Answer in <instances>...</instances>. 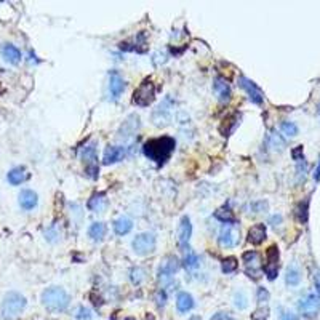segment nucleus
<instances>
[{
	"label": "nucleus",
	"instance_id": "obj_1",
	"mask_svg": "<svg viewBox=\"0 0 320 320\" xmlns=\"http://www.w3.org/2000/svg\"><path fill=\"white\" fill-rule=\"evenodd\" d=\"M176 149V141L171 136H158L152 138L149 141H146L143 144V152L149 160L155 165H164L167 164V160H170L171 154Z\"/></svg>",
	"mask_w": 320,
	"mask_h": 320
},
{
	"label": "nucleus",
	"instance_id": "obj_2",
	"mask_svg": "<svg viewBox=\"0 0 320 320\" xmlns=\"http://www.w3.org/2000/svg\"><path fill=\"white\" fill-rule=\"evenodd\" d=\"M40 301H42L44 308L47 311H50L51 314H59L69 308L71 298L68 293H66V290H63L59 287H50V288L44 290L42 296H40Z\"/></svg>",
	"mask_w": 320,
	"mask_h": 320
},
{
	"label": "nucleus",
	"instance_id": "obj_3",
	"mask_svg": "<svg viewBox=\"0 0 320 320\" xmlns=\"http://www.w3.org/2000/svg\"><path fill=\"white\" fill-rule=\"evenodd\" d=\"M26 298L18 291H10L4 296L2 308H0V314H2L4 320H15L26 308Z\"/></svg>",
	"mask_w": 320,
	"mask_h": 320
},
{
	"label": "nucleus",
	"instance_id": "obj_4",
	"mask_svg": "<svg viewBox=\"0 0 320 320\" xmlns=\"http://www.w3.org/2000/svg\"><path fill=\"white\" fill-rule=\"evenodd\" d=\"M138 131H139V117L136 114H131L128 115L122 127L118 130V139L124 143V148L127 149H133V146H135V141H136V136H138Z\"/></svg>",
	"mask_w": 320,
	"mask_h": 320
},
{
	"label": "nucleus",
	"instance_id": "obj_5",
	"mask_svg": "<svg viewBox=\"0 0 320 320\" xmlns=\"http://www.w3.org/2000/svg\"><path fill=\"white\" fill-rule=\"evenodd\" d=\"M80 158L85 165V173L90 179H96L99 176V165H98V154H96V143L85 144L80 151Z\"/></svg>",
	"mask_w": 320,
	"mask_h": 320
},
{
	"label": "nucleus",
	"instance_id": "obj_6",
	"mask_svg": "<svg viewBox=\"0 0 320 320\" xmlns=\"http://www.w3.org/2000/svg\"><path fill=\"white\" fill-rule=\"evenodd\" d=\"M155 99V85L151 78H144L139 84V87L133 93V104L139 106V108H148V106Z\"/></svg>",
	"mask_w": 320,
	"mask_h": 320
},
{
	"label": "nucleus",
	"instance_id": "obj_7",
	"mask_svg": "<svg viewBox=\"0 0 320 320\" xmlns=\"http://www.w3.org/2000/svg\"><path fill=\"white\" fill-rule=\"evenodd\" d=\"M173 111H175V99L171 96H165V99L160 103L152 112V122L155 127H165L170 124L173 117Z\"/></svg>",
	"mask_w": 320,
	"mask_h": 320
},
{
	"label": "nucleus",
	"instance_id": "obj_8",
	"mask_svg": "<svg viewBox=\"0 0 320 320\" xmlns=\"http://www.w3.org/2000/svg\"><path fill=\"white\" fill-rule=\"evenodd\" d=\"M155 235L152 232H143V234H138L135 238H133L131 242V247H133V251L136 253L139 256H146V255H151V253L155 250Z\"/></svg>",
	"mask_w": 320,
	"mask_h": 320
},
{
	"label": "nucleus",
	"instance_id": "obj_9",
	"mask_svg": "<svg viewBox=\"0 0 320 320\" xmlns=\"http://www.w3.org/2000/svg\"><path fill=\"white\" fill-rule=\"evenodd\" d=\"M298 309L304 318H315L320 312V295H317V293L306 295L299 299Z\"/></svg>",
	"mask_w": 320,
	"mask_h": 320
},
{
	"label": "nucleus",
	"instance_id": "obj_10",
	"mask_svg": "<svg viewBox=\"0 0 320 320\" xmlns=\"http://www.w3.org/2000/svg\"><path fill=\"white\" fill-rule=\"evenodd\" d=\"M179 269V261L176 256L173 255H168L162 259L160 263V268H158V280L162 282L164 285L165 284H170L173 275H175Z\"/></svg>",
	"mask_w": 320,
	"mask_h": 320
},
{
	"label": "nucleus",
	"instance_id": "obj_11",
	"mask_svg": "<svg viewBox=\"0 0 320 320\" xmlns=\"http://www.w3.org/2000/svg\"><path fill=\"white\" fill-rule=\"evenodd\" d=\"M238 87L247 93L248 98H250V101H251L253 104L261 106V104L264 103V93H263V90H261L255 82H253V80L247 78L245 75H240V77H238Z\"/></svg>",
	"mask_w": 320,
	"mask_h": 320
},
{
	"label": "nucleus",
	"instance_id": "obj_12",
	"mask_svg": "<svg viewBox=\"0 0 320 320\" xmlns=\"http://www.w3.org/2000/svg\"><path fill=\"white\" fill-rule=\"evenodd\" d=\"M219 245L223 248H234L240 242V231L234 224H224L219 231Z\"/></svg>",
	"mask_w": 320,
	"mask_h": 320
},
{
	"label": "nucleus",
	"instance_id": "obj_13",
	"mask_svg": "<svg viewBox=\"0 0 320 320\" xmlns=\"http://www.w3.org/2000/svg\"><path fill=\"white\" fill-rule=\"evenodd\" d=\"M242 261L245 266V274L250 278H259L261 272V256L258 251H245L242 255Z\"/></svg>",
	"mask_w": 320,
	"mask_h": 320
},
{
	"label": "nucleus",
	"instance_id": "obj_14",
	"mask_svg": "<svg viewBox=\"0 0 320 320\" xmlns=\"http://www.w3.org/2000/svg\"><path fill=\"white\" fill-rule=\"evenodd\" d=\"M278 259H280L278 247L271 245L268 251H266V264H264V272L269 280H275V277L278 275Z\"/></svg>",
	"mask_w": 320,
	"mask_h": 320
},
{
	"label": "nucleus",
	"instance_id": "obj_15",
	"mask_svg": "<svg viewBox=\"0 0 320 320\" xmlns=\"http://www.w3.org/2000/svg\"><path fill=\"white\" fill-rule=\"evenodd\" d=\"M191 235H192V224L189 216H183L178 226V240H179V247L183 251L189 250V242H191Z\"/></svg>",
	"mask_w": 320,
	"mask_h": 320
},
{
	"label": "nucleus",
	"instance_id": "obj_16",
	"mask_svg": "<svg viewBox=\"0 0 320 320\" xmlns=\"http://www.w3.org/2000/svg\"><path fill=\"white\" fill-rule=\"evenodd\" d=\"M128 154H130V149L124 148V146H108L104 151L103 164L104 165L117 164V162H120V160H124Z\"/></svg>",
	"mask_w": 320,
	"mask_h": 320
},
{
	"label": "nucleus",
	"instance_id": "obj_17",
	"mask_svg": "<svg viewBox=\"0 0 320 320\" xmlns=\"http://www.w3.org/2000/svg\"><path fill=\"white\" fill-rule=\"evenodd\" d=\"M125 90V80L120 75L117 71H111L109 72V95L114 101H117L120 98V95Z\"/></svg>",
	"mask_w": 320,
	"mask_h": 320
},
{
	"label": "nucleus",
	"instance_id": "obj_18",
	"mask_svg": "<svg viewBox=\"0 0 320 320\" xmlns=\"http://www.w3.org/2000/svg\"><path fill=\"white\" fill-rule=\"evenodd\" d=\"M213 91L216 93V96L221 103H228L231 99V87L228 84V80L223 77H216L213 82Z\"/></svg>",
	"mask_w": 320,
	"mask_h": 320
},
{
	"label": "nucleus",
	"instance_id": "obj_19",
	"mask_svg": "<svg viewBox=\"0 0 320 320\" xmlns=\"http://www.w3.org/2000/svg\"><path fill=\"white\" fill-rule=\"evenodd\" d=\"M266 235H268V229H266L264 224H255L251 226L250 231H248V242L253 244V245H261L264 240H266Z\"/></svg>",
	"mask_w": 320,
	"mask_h": 320
},
{
	"label": "nucleus",
	"instance_id": "obj_20",
	"mask_svg": "<svg viewBox=\"0 0 320 320\" xmlns=\"http://www.w3.org/2000/svg\"><path fill=\"white\" fill-rule=\"evenodd\" d=\"M18 200H19L21 208H23V210H28V211L32 210V208H35L37 204H38V197H37V194H35L34 191H31V189H23V191L19 192Z\"/></svg>",
	"mask_w": 320,
	"mask_h": 320
},
{
	"label": "nucleus",
	"instance_id": "obj_21",
	"mask_svg": "<svg viewBox=\"0 0 320 320\" xmlns=\"http://www.w3.org/2000/svg\"><path fill=\"white\" fill-rule=\"evenodd\" d=\"M7 179L13 186H19V184H23V183H26L29 179V173H28V170H26L24 167H15V168H11L8 171Z\"/></svg>",
	"mask_w": 320,
	"mask_h": 320
},
{
	"label": "nucleus",
	"instance_id": "obj_22",
	"mask_svg": "<svg viewBox=\"0 0 320 320\" xmlns=\"http://www.w3.org/2000/svg\"><path fill=\"white\" fill-rule=\"evenodd\" d=\"M88 208L93 213H103L106 208H108V197H106V194L104 192L93 194L88 200Z\"/></svg>",
	"mask_w": 320,
	"mask_h": 320
},
{
	"label": "nucleus",
	"instance_id": "obj_23",
	"mask_svg": "<svg viewBox=\"0 0 320 320\" xmlns=\"http://www.w3.org/2000/svg\"><path fill=\"white\" fill-rule=\"evenodd\" d=\"M2 56L7 63L10 64H18L21 61V51L19 48H16L15 45H11V44H4L2 45Z\"/></svg>",
	"mask_w": 320,
	"mask_h": 320
},
{
	"label": "nucleus",
	"instance_id": "obj_24",
	"mask_svg": "<svg viewBox=\"0 0 320 320\" xmlns=\"http://www.w3.org/2000/svg\"><path fill=\"white\" fill-rule=\"evenodd\" d=\"M238 124H240V115L238 114H232L228 118H224L223 125L219 127L221 135L223 136H231L232 133L235 131V128L238 127Z\"/></svg>",
	"mask_w": 320,
	"mask_h": 320
},
{
	"label": "nucleus",
	"instance_id": "obj_25",
	"mask_svg": "<svg viewBox=\"0 0 320 320\" xmlns=\"http://www.w3.org/2000/svg\"><path fill=\"white\" fill-rule=\"evenodd\" d=\"M285 284L288 287H298L301 284V271L298 268V264H290L288 269L285 272Z\"/></svg>",
	"mask_w": 320,
	"mask_h": 320
},
{
	"label": "nucleus",
	"instance_id": "obj_26",
	"mask_svg": "<svg viewBox=\"0 0 320 320\" xmlns=\"http://www.w3.org/2000/svg\"><path fill=\"white\" fill-rule=\"evenodd\" d=\"M176 308L181 314L189 312L194 308V298L189 295L188 291H181L178 298H176Z\"/></svg>",
	"mask_w": 320,
	"mask_h": 320
},
{
	"label": "nucleus",
	"instance_id": "obj_27",
	"mask_svg": "<svg viewBox=\"0 0 320 320\" xmlns=\"http://www.w3.org/2000/svg\"><path fill=\"white\" fill-rule=\"evenodd\" d=\"M133 229V221L128 216H120L114 221V232L117 235H127Z\"/></svg>",
	"mask_w": 320,
	"mask_h": 320
},
{
	"label": "nucleus",
	"instance_id": "obj_28",
	"mask_svg": "<svg viewBox=\"0 0 320 320\" xmlns=\"http://www.w3.org/2000/svg\"><path fill=\"white\" fill-rule=\"evenodd\" d=\"M106 232H108V228H106L104 223H93L88 229V235L93 242H101L106 237Z\"/></svg>",
	"mask_w": 320,
	"mask_h": 320
},
{
	"label": "nucleus",
	"instance_id": "obj_29",
	"mask_svg": "<svg viewBox=\"0 0 320 320\" xmlns=\"http://www.w3.org/2000/svg\"><path fill=\"white\" fill-rule=\"evenodd\" d=\"M215 218H216L218 221L224 223V224H235V223H237V219H235V216H234V213L231 211L229 207H221V208H218V210L215 211Z\"/></svg>",
	"mask_w": 320,
	"mask_h": 320
},
{
	"label": "nucleus",
	"instance_id": "obj_30",
	"mask_svg": "<svg viewBox=\"0 0 320 320\" xmlns=\"http://www.w3.org/2000/svg\"><path fill=\"white\" fill-rule=\"evenodd\" d=\"M308 210H309V198L303 200V202H299L298 207H296V218L301 224L308 223V216H309Z\"/></svg>",
	"mask_w": 320,
	"mask_h": 320
},
{
	"label": "nucleus",
	"instance_id": "obj_31",
	"mask_svg": "<svg viewBox=\"0 0 320 320\" xmlns=\"http://www.w3.org/2000/svg\"><path fill=\"white\" fill-rule=\"evenodd\" d=\"M200 263V258L197 253H194L192 250H188L186 251V255H184V259H183V266L186 269H195L197 266Z\"/></svg>",
	"mask_w": 320,
	"mask_h": 320
},
{
	"label": "nucleus",
	"instance_id": "obj_32",
	"mask_svg": "<svg viewBox=\"0 0 320 320\" xmlns=\"http://www.w3.org/2000/svg\"><path fill=\"white\" fill-rule=\"evenodd\" d=\"M268 146L272 151H284L285 141L282 139V136L277 135V133H269L268 135Z\"/></svg>",
	"mask_w": 320,
	"mask_h": 320
},
{
	"label": "nucleus",
	"instance_id": "obj_33",
	"mask_svg": "<svg viewBox=\"0 0 320 320\" xmlns=\"http://www.w3.org/2000/svg\"><path fill=\"white\" fill-rule=\"evenodd\" d=\"M237 268H238V261H237V258H234V256L224 258L223 263H221V271H223L224 274H232V272L237 271Z\"/></svg>",
	"mask_w": 320,
	"mask_h": 320
},
{
	"label": "nucleus",
	"instance_id": "obj_34",
	"mask_svg": "<svg viewBox=\"0 0 320 320\" xmlns=\"http://www.w3.org/2000/svg\"><path fill=\"white\" fill-rule=\"evenodd\" d=\"M280 130H282V133L285 136H296L298 135V125L295 122H282L280 124Z\"/></svg>",
	"mask_w": 320,
	"mask_h": 320
},
{
	"label": "nucleus",
	"instance_id": "obj_35",
	"mask_svg": "<svg viewBox=\"0 0 320 320\" xmlns=\"http://www.w3.org/2000/svg\"><path fill=\"white\" fill-rule=\"evenodd\" d=\"M146 278V271L143 268H139V266H136V268H133L131 272H130V280L135 285H139L143 280Z\"/></svg>",
	"mask_w": 320,
	"mask_h": 320
},
{
	"label": "nucleus",
	"instance_id": "obj_36",
	"mask_svg": "<svg viewBox=\"0 0 320 320\" xmlns=\"http://www.w3.org/2000/svg\"><path fill=\"white\" fill-rule=\"evenodd\" d=\"M234 306L238 311H244L248 306V299H247L244 291H238V293H235V295H234Z\"/></svg>",
	"mask_w": 320,
	"mask_h": 320
},
{
	"label": "nucleus",
	"instance_id": "obj_37",
	"mask_svg": "<svg viewBox=\"0 0 320 320\" xmlns=\"http://www.w3.org/2000/svg\"><path fill=\"white\" fill-rule=\"evenodd\" d=\"M256 298H258V303L259 304H266L269 301V291L266 290V288H263V287H259L258 288V293H256Z\"/></svg>",
	"mask_w": 320,
	"mask_h": 320
},
{
	"label": "nucleus",
	"instance_id": "obj_38",
	"mask_svg": "<svg viewBox=\"0 0 320 320\" xmlns=\"http://www.w3.org/2000/svg\"><path fill=\"white\" fill-rule=\"evenodd\" d=\"M278 320H299V317H298L295 312H293V311H288V309H282V311H280Z\"/></svg>",
	"mask_w": 320,
	"mask_h": 320
},
{
	"label": "nucleus",
	"instance_id": "obj_39",
	"mask_svg": "<svg viewBox=\"0 0 320 320\" xmlns=\"http://www.w3.org/2000/svg\"><path fill=\"white\" fill-rule=\"evenodd\" d=\"M250 210H253V213H263L268 210V202H255L250 205Z\"/></svg>",
	"mask_w": 320,
	"mask_h": 320
},
{
	"label": "nucleus",
	"instance_id": "obj_40",
	"mask_svg": "<svg viewBox=\"0 0 320 320\" xmlns=\"http://www.w3.org/2000/svg\"><path fill=\"white\" fill-rule=\"evenodd\" d=\"M75 317L80 318V320H85V318L88 320V318L91 317V312H90V309H87V308H84V306H82V308H78Z\"/></svg>",
	"mask_w": 320,
	"mask_h": 320
},
{
	"label": "nucleus",
	"instance_id": "obj_41",
	"mask_svg": "<svg viewBox=\"0 0 320 320\" xmlns=\"http://www.w3.org/2000/svg\"><path fill=\"white\" fill-rule=\"evenodd\" d=\"M157 304L160 306V308H164V306H165V301H167V295H165V291H162V290H160L158 293H157Z\"/></svg>",
	"mask_w": 320,
	"mask_h": 320
},
{
	"label": "nucleus",
	"instance_id": "obj_42",
	"mask_svg": "<svg viewBox=\"0 0 320 320\" xmlns=\"http://www.w3.org/2000/svg\"><path fill=\"white\" fill-rule=\"evenodd\" d=\"M314 284H315V288H317V295H320V269H317L314 272Z\"/></svg>",
	"mask_w": 320,
	"mask_h": 320
},
{
	"label": "nucleus",
	"instance_id": "obj_43",
	"mask_svg": "<svg viewBox=\"0 0 320 320\" xmlns=\"http://www.w3.org/2000/svg\"><path fill=\"white\" fill-rule=\"evenodd\" d=\"M269 223H271L272 226H278V224H282V215H274V216L269 219Z\"/></svg>",
	"mask_w": 320,
	"mask_h": 320
},
{
	"label": "nucleus",
	"instance_id": "obj_44",
	"mask_svg": "<svg viewBox=\"0 0 320 320\" xmlns=\"http://www.w3.org/2000/svg\"><path fill=\"white\" fill-rule=\"evenodd\" d=\"M314 178H315V181H320V155H318V164H317V168L314 173Z\"/></svg>",
	"mask_w": 320,
	"mask_h": 320
},
{
	"label": "nucleus",
	"instance_id": "obj_45",
	"mask_svg": "<svg viewBox=\"0 0 320 320\" xmlns=\"http://www.w3.org/2000/svg\"><path fill=\"white\" fill-rule=\"evenodd\" d=\"M189 320H202V318H200L198 315H192V317H191Z\"/></svg>",
	"mask_w": 320,
	"mask_h": 320
}]
</instances>
